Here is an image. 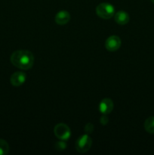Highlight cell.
I'll use <instances>...</instances> for the list:
<instances>
[{
    "mask_svg": "<svg viewBox=\"0 0 154 155\" xmlns=\"http://www.w3.org/2000/svg\"><path fill=\"white\" fill-rule=\"evenodd\" d=\"M12 64L21 70H29L33 66L35 58L28 50H18L14 51L10 57Z\"/></svg>",
    "mask_w": 154,
    "mask_h": 155,
    "instance_id": "cell-1",
    "label": "cell"
},
{
    "mask_svg": "<svg viewBox=\"0 0 154 155\" xmlns=\"http://www.w3.org/2000/svg\"><path fill=\"white\" fill-rule=\"evenodd\" d=\"M96 13L99 18L105 20L110 19L115 15V8L110 3H101L97 6Z\"/></svg>",
    "mask_w": 154,
    "mask_h": 155,
    "instance_id": "cell-2",
    "label": "cell"
},
{
    "mask_svg": "<svg viewBox=\"0 0 154 155\" xmlns=\"http://www.w3.org/2000/svg\"><path fill=\"white\" fill-rule=\"evenodd\" d=\"M92 140L88 135L85 134L80 136L75 142V149L79 153H85L91 148Z\"/></svg>",
    "mask_w": 154,
    "mask_h": 155,
    "instance_id": "cell-3",
    "label": "cell"
},
{
    "mask_svg": "<svg viewBox=\"0 0 154 155\" xmlns=\"http://www.w3.org/2000/svg\"><path fill=\"white\" fill-rule=\"evenodd\" d=\"M54 133L57 139L62 141L67 140L71 136L70 129L65 124H57L54 128Z\"/></svg>",
    "mask_w": 154,
    "mask_h": 155,
    "instance_id": "cell-4",
    "label": "cell"
},
{
    "mask_svg": "<svg viewBox=\"0 0 154 155\" xmlns=\"http://www.w3.org/2000/svg\"><path fill=\"white\" fill-rule=\"evenodd\" d=\"M121 39L117 36H111L105 42V48L110 51H117L121 46Z\"/></svg>",
    "mask_w": 154,
    "mask_h": 155,
    "instance_id": "cell-5",
    "label": "cell"
},
{
    "mask_svg": "<svg viewBox=\"0 0 154 155\" xmlns=\"http://www.w3.org/2000/svg\"><path fill=\"white\" fill-rule=\"evenodd\" d=\"M27 80V75L22 71L15 72L11 76L10 83L14 86H20L24 84Z\"/></svg>",
    "mask_w": 154,
    "mask_h": 155,
    "instance_id": "cell-6",
    "label": "cell"
},
{
    "mask_svg": "<svg viewBox=\"0 0 154 155\" xmlns=\"http://www.w3.org/2000/svg\"><path fill=\"white\" fill-rule=\"evenodd\" d=\"M114 104L110 98H104L100 102L99 110L102 114H109L113 110Z\"/></svg>",
    "mask_w": 154,
    "mask_h": 155,
    "instance_id": "cell-7",
    "label": "cell"
},
{
    "mask_svg": "<svg viewBox=\"0 0 154 155\" xmlns=\"http://www.w3.org/2000/svg\"><path fill=\"white\" fill-rule=\"evenodd\" d=\"M55 22L58 25H65L70 20V15L66 11H60L55 15Z\"/></svg>",
    "mask_w": 154,
    "mask_h": 155,
    "instance_id": "cell-8",
    "label": "cell"
},
{
    "mask_svg": "<svg viewBox=\"0 0 154 155\" xmlns=\"http://www.w3.org/2000/svg\"><path fill=\"white\" fill-rule=\"evenodd\" d=\"M114 20L119 25H125L129 22V15L127 12L119 11L114 15Z\"/></svg>",
    "mask_w": 154,
    "mask_h": 155,
    "instance_id": "cell-9",
    "label": "cell"
},
{
    "mask_svg": "<svg viewBox=\"0 0 154 155\" xmlns=\"http://www.w3.org/2000/svg\"><path fill=\"white\" fill-rule=\"evenodd\" d=\"M144 129L147 133H154V117H149L145 120Z\"/></svg>",
    "mask_w": 154,
    "mask_h": 155,
    "instance_id": "cell-10",
    "label": "cell"
},
{
    "mask_svg": "<svg viewBox=\"0 0 154 155\" xmlns=\"http://www.w3.org/2000/svg\"><path fill=\"white\" fill-rule=\"evenodd\" d=\"M9 145L5 140L0 139V155H6L9 152Z\"/></svg>",
    "mask_w": 154,
    "mask_h": 155,
    "instance_id": "cell-11",
    "label": "cell"
},
{
    "mask_svg": "<svg viewBox=\"0 0 154 155\" xmlns=\"http://www.w3.org/2000/svg\"><path fill=\"white\" fill-rule=\"evenodd\" d=\"M54 148L57 150H58V151H63V150L66 149V143L63 142H56V144L54 145Z\"/></svg>",
    "mask_w": 154,
    "mask_h": 155,
    "instance_id": "cell-12",
    "label": "cell"
},
{
    "mask_svg": "<svg viewBox=\"0 0 154 155\" xmlns=\"http://www.w3.org/2000/svg\"><path fill=\"white\" fill-rule=\"evenodd\" d=\"M94 130V126L91 124H88L85 127V131L86 133H91Z\"/></svg>",
    "mask_w": 154,
    "mask_h": 155,
    "instance_id": "cell-13",
    "label": "cell"
},
{
    "mask_svg": "<svg viewBox=\"0 0 154 155\" xmlns=\"http://www.w3.org/2000/svg\"><path fill=\"white\" fill-rule=\"evenodd\" d=\"M100 122H101L104 126L107 125V124H108L109 120H108V117H107V114H103V116L101 117V120H100Z\"/></svg>",
    "mask_w": 154,
    "mask_h": 155,
    "instance_id": "cell-14",
    "label": "cell"
},
{
    "mask_svg": "<svg viewBox=\"0 0 154 155\" xmlns=\"http://www.w3.org/2000/svg\"><path fill=\"white\" fill-rule=\"evenodd\" d=\"M150 1H151V2H152V3H154V0H150Z\"/></svg>",
    "mask_w": 154,
    "mask_h": 155,
    "instance_id": "cell-15",
    "label": "cell"
}]
</instances>
